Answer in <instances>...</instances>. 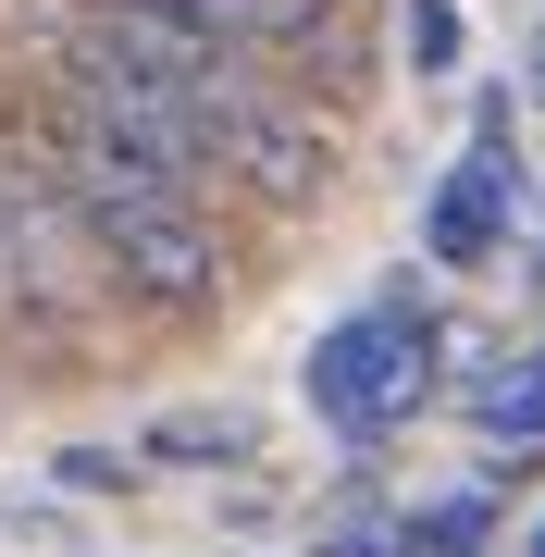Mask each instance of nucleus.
<instances>
[{
    "instance_id": "1",
    "label": "nucleus",
    "mask_w": 545,
    "mask_h": 557,
    "mask_svg": "<svg viewBox=\"0 0 545 557\" xmlns=\"http://www.w3.org/2000/svg\"><path fill=\"white\" fill-rule=\"evenodd\" d=\"M13 124H25V149H38V174H50L62 223L87 236V260L112 273V298H124V310H149V322H211L223 298H236L248 248H236V211H223V186L174 174V161H149V149H124L112 124H87L62 87L13 100Z\"/></svg>"
},
{
    "instance_id": "2",
    "label": "nucleus",
    "mask_w": 545,
    "mask_h": 557,
    "mask_svg": "<svg viewBox=\"0 0 545 557\" xmlns=\"http://www.w3.org/2000/svg\"><path fill=\"white\" fill-rule=\"evenodd\" d=\"M310 409H323V434L372 446L397 434L409 409L434 397V310L409 298V285H384V298H360L347 322H323V347H310Z\"/></svg>"
},
{
    "instance_id": "3",
    "label": "nucleus",
    "mask_w": 545,
    "mask_h": 557,
    "mask_svg": "<svg viewBox=\"0 0 545 557\" xmlns=\"http://www.w3.org/2000/svg\"><path fill=\"white\" fill-rule=\"evenodd\" d=\"M508 112H521V87H496V100H484V137L446 161L434 199H422V248L446 260V273H496L508 236H521V161H508Z\"/></svg>"
},
{
    "instance_id": "4",
    "label": "nucleus",
    "mask_w": 545,
    "mask_h": 557,
    "mask_svg": "<svg viewBox=\"0 0 545 557\" xmlns=\"http://www.w3.org/2000/svg\"><path fill=\"white\" fill-rule=\"evenodd\" d=\"M335 161H347V112H323L310 87H285V100H273V112L236 137V161H223V199H236V211H261V223H285V211H323Z\"/></svg>"
},
{
    "instance_id": "5",
    "label": "nucleus",
    "mask_w": 545,
    "mask_h": 557,
    "mask_svg": "<svg viewBox=\"0 0 545 557\" xmlns=\"http://www.w3.org/2000/svg\"><path fill=\"white\" fill-rule=\"evenodd\" d=\"M409 545H422V557H484L496 545V483H459V496L409 508Z\"/></svg>"
},
{
    "instance_id": "6",
    "label": "nucleus",
    "mask_w": 545,
    "mask_h": 557,
    "mask_svg": "<svg viewBox=\"0 0 545 557\" xmlns=\"http://www.w3.org/2000/svg\"><path fill=\"white\" fill-rule=\"evenodd\" d=\"M471 421H484L496 446H508V434H521V446H545V347H533V359H508V372H484Z\"/></svg>"
},
{
    "instance_id": "7",
    "label": "nucleus",
    "mask_w": 545,
    "mask_h": 557,
    "mask_svg": "<svg viewBox=\"0 0 545 557\" xmlns=\"http://www.w3.org/2000/svg\"><path fill=\"white\" fill-rule=\"evenodd\" d=\"M459 50H471V25H459V0H397V62L409 75H459Z\"/></svg>"
},
{
    "instance_id": "8",
    "label": "nucleus",
    "mask_w": 545,
    "mask_h": 557,
    "mask_svg": "<svg viewBox=\"0 0 545 557\" xmlns=\"http://www.w3.org/2000/svg\"><path fill=\"white\" fill-rule=\"evenodd\" d=\"M248 446V421H162L149 434V458H236Z\"/></svg>"
},
{
    "instance_id": "9",
    "label": "nucleus",
    "mask_w": 545,
    "mask_h": 557,
    "mask_svg": "<svg viewBox=\"0 0 545 557\" xmlns=\"http://www.w3.org/2000/svg\"><path fill=\"white\" fill-rule=\"evenodd\" d=\"M323 557H422V545H409V520H335Z\"/></svg>"
},
{
    "instance_id": "10",
    "label": "nucleus",
    "mask_w": 545,
    "mask_h": 557,
    "mask_svg": "<svg viewBox=\"0 0 545 557\" xmlns=\"http://www.w3.org/2000/svg\"><path fill=\"white\" fill-rule=\"evenodd\" d=\"M62 483H87V496H112V483H137V471H124L112 446H75V458H62Z\"/></svg>"
},
{
    "instance_id": "11",
    "label": "nucleus",
    "mask_w": 545,
    "mask_h": 557,
    "mask_svg": "<svg viewBox=\"0 0 545 557\" xmlns=\"http://www.w3.org/2000/svg\"><path fill=\"white\" fill-rule=\"evenodd\" d=\"M521 75H533V100H545V38H533V62H521Z\"/></svg>"
},
{
    "instance_id": "12",
    "label": "nucleus",
    "mask_w": 545,
    "mask_h": 557,
    "mask_svg": "<svg viewBox=\"0 0 545 557\" xmlns=\"http://www.w3.org/2000/svg\"><path fill=\"white\" fill-rule=\"evenodd\" d=\"M521 557H545V520H533V545H521Z\"/></svg>"
}]
</instances>
